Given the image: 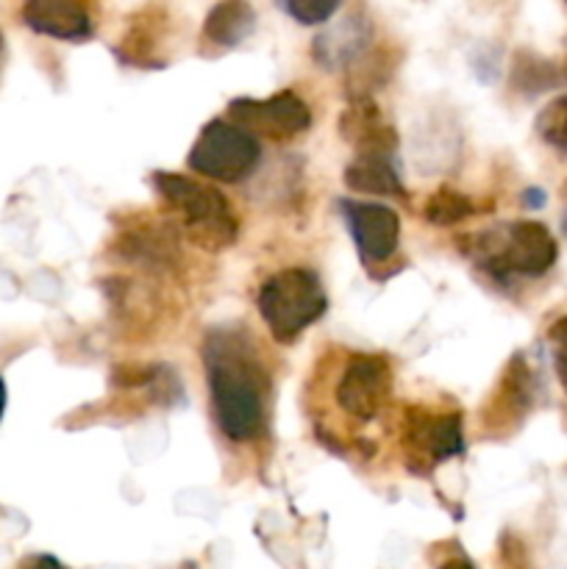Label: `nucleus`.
<instances>
[{
	"label": "nucleus",
	"instance_id": "1",
	"mask_svg": "<svg viewBox=\"0 0 567 569\" xmlns=\"http://www.w3.org/2000/svg\"><path fill=\"white\" fill-rule=\"evenodd\" d=\"M211 409L226 439L253 442L265 428L267 370L242 328H215L203 342Z\"/></svg>",
	"mask_w": 567,
	"mask_h": 569
},
{
	"label": "nucleus",
	"instance_id": "2",
	"mask_svg": "<svg viewBox=\"0 0 567 569\" xmlns=\"http://www.w3.org/2000/svg\"><path fill=\"white\" fill-rule=\"evenodd\" d=\"M150 183L161 194V200L178 214L189 242L209 250V253L231 248L239 233V217L233 214L231 203L215 187H206V183L181 176V172L165 170L153 172Z\"/></svg>",
	"mask_w": 567,
	"mask_h": 569
},
{
	"label": "nucleus",
	"instance_id": "3",
	"mask_svg": "<svg viewBox=\"0 0 567 569\" xmlns=\"http://www.w3.org/2000/svg\"><path fill=\"white\" fill-rule=\"evenodd\" d=\"M459 248L476 261H481L500 281L511 276H545L556 264V256H559V244H556L554 233L537 220L511 222L500 231V239H495V231L481 233L478 239L465 237Z\"/></svg>",
	"mask_w": 567,
	"mask_h": 569
},
{
	"label": "nucleus",
	"instance_id": "4",
	"mask_svg": "<svg viewBox=\"0 0 567 569\" xmlns=\"http://www.w3.org/2000/svg\"><path fill=\"white\" fill-rule=\"evenodd\" d=\"M256 306L272 339L284 345L298 339L326 315L328 298L315 272L306 267H289L261 283Z\"/></svg>",
	"mask_w": 567,
	"mask_h": 569
},
{
	"label": "nucleus",
	"instance_id": "5",
	"mask_svg": "<svg viewBox=\"0 0 567 569\" xmlns=\"http://www.w3.org/2000/svg\"><path fill=\"white\" fill-rule=\"evenodd\" d=\"M400 448L406 467L415 476H428L434 467L465 453V431L459 411H431L409 406L400 426Z\"/></svg>",
	"mask_w": 567,
	"mask_h": 569
},
{
	"label": "nucleus",
	"instance_id": "6",
	"mask_svg": "<svg viewBox=\"0 0 567 569\" xmlns=\"http://www.w3.org/2000/svg\"><path fill=\"white\" fill-rule=\"evenodd\" d=\"M261 159L259 139L237 122L211 120L187 156L189 170L220 183L245 181Z\"/></svg>",
	"mask_w": 567,
	"mask_h": 569
},
{
	"label": "nucleus",
	"instance_id": "7",
	"mask_svg": "<svg viewBox=\"0 0 567 569\" xmlns=\"http://www.w3.org/2000/svg\"><path fill=\"white\" fill-rule=\"evenodd\" d=\"M392 392V370L387 359L376 353H354L337 383V406L356 422H372L381 417Z\"/></svg>",
	"mask_w": 567,
	"mask_h": 569
},
{
	"label": "nucleus",
	"instance_id": "8",
	"mask_svg": "<svg viewBox=\"0 0 567 569\" xmlns=\"http://www.w3.org/2000/svg\"><path fill=\"white\" fill-rule=\"evenodd\" d=\"M228 114L237 126H242L245 131L261 133L267 139H292L298 133L309 131L311 126V111L306 106V100H300L298 94L284 89V92L270 94L265 100L253 98H239L228 106Z\"/></svg>",
	"mask_w": 567,
	"mask_h": 569
},
{
	"label": "nucleus",
	"instance_id": "9",
	"mask_svg": "<svg viewBox=\"0 0 567 569\" xmlns=\"http://www.w3.org/2000/svg\"><path fill=\"white\" fill-rule=\"evenodd\" d=\"M339 211L345 217L350 239L359 250L365 267L387 264L398 250L400 217L389 206L361 203V200H339Z\"/></svg>",
	"mask_w": 567,
	"mask_h": 569
},
{
	"label": "nucleus",
	"instance_id": "10",
	"mask_svg": "<svg viewBox=\"0 0 567 569\" xmlns=\"http://www.w3.org/2000/svg\"><path fill=\"white\" fill-rule=\"evenodd\" d=\"M339 133L345 142L354 144L356 153L395 156L398 150V133L384 120L370 94L354 98L345 106L342 117H339Z\"/></svg>",
	"mask_w": 567,
	"mask_h": 569
},
{
	"label": "nucleus",
	"instance_id": "11",
	"mask_svg": "<svg viewBox=\"0 0 567 569\" xmlns=\"http://www.w3.org/2000/svg\"><path fill=\"white\" fill-rule=\"evenodd\" d=\"M22 20L44 37L83 42L92 37V17L83 0H26Z\"/></svg>",
	"mask_w": 567,
	"mask_h": 569
},
{
	"label": "nucleus",
	"instance_id": "12",
	"mask_svg": "<svg viewBox=\"0 0 567 569\" xmlns=\"http://www.w3.org/2000/svg\"><path fill=\"white\" fill-rule=\"evenodd\" d=\"M345 187L361 194H384V198H406V187L400 183L392 156L356 153L345 167Z\"/></svg>",
	"mask_w": 567,
	"mask_h": 569
},
{
	"label": "nucleus",
	"instance_id": "13",
	"mask_svg": "<svg viewBox=\"0 0 567 569\" xmlns=\"http://www.w3.org/2000/svg\"><path fill=\"white\" fill-rule=\"evenodd\" d=\"M256 31V11L248 0H220L209 9L203 37L217 48H239Z\"/></svg>",
	"mask_w": 567,
	"mask_h": 569
},
{
	"label": "nucleus",
	"instance_id": "14",
	"mask_svg": "<svg viewBox=\"0 0 567 569\" xmlns=\"http://www.w3.org/2000/svg\"><path fill=\"white\" fill-rule=\"evenodd\" d=\"M531 398H534L531 370H528L526 359L517 353V356H511L509 367L504 370V378H500V387H498V392H495L489 409L498 411L500 420H504L506 415L520 417L523 411L531 409Z\"/></svg>",
	"mask_w": 567,
	"mask_h": 569
},
{
	"label": "nucleus",
	"instance_id": "15",
	"mask_svg": "<svg viewBox=\"0 0 567 569\" xmlns=\"http://www.w3.org/2000/svg\"><path fill=\"white\" fill-rule=\"evenodd\" d=\"M159 17L153 11H145L137 14L131 31L122 37V50L120 56L126 59V64L137 67H153L159 64V56H156V44H159Z\"/></svg>",
	"mask_w": 567,
	"mask_h": 569
},
{
	"label": "nucleus",
	"instance_id": "16",
	"mask_svg": "<svg viewBox=\"0 0 567 569\" xmlns=\"http://www.w3.org/2000/svg\"><path fill=\"white\" fill-rule=\"evenodd\" d=\"M556 81H559V72H556V67L548 59H539V56L528 53V50H520L515 61H511L509 83L517 92L537 94L556 87Z\"/></svg>",
	"mask_w": 567,
	"mask_h": 569
},
{
	"label": "nucleus",
	"instance_id": "17",
	"mask_svg": "<svg viewBox=\"0 0 567 569\" xmlns=\"http://www.w3.org/2000/svg\"><path fill=\"white\" fill-rule=\"evenodd\" d=\"M476 214V203H472L467 194L456 192L450 187H439L437 192H431V198L422 206V217L431 226H456V222L467 220V217Z\"/></svg>",
	"mask_w": 567,
	"mask_h": 569
},
{
	"label": "nucleus",
	"instance_id": "18",
	"mask_svg": "<svg viewBox=\"0 0 567 569\" xmlns=\"http://www.w3.org/2000/svg\"><path fill=\"white\" fill-rule=\"evenodd\" d=\"M537 133L556 150L567 153V94H561L539 111Z\"/></svg>",
	"mask_w": 567,
	"mask_h": 569
},
{
	"label": "nucleus",
	"instance_id": "19",
	"mask_svg": "<svg viewBox=\"0 0 567 569\" xmlns=\"http://www.w3.org/2000/svg\"><path fill=\"white\" fill-rule=\"evenodd\" d=\"M278 6L300 26H322L337 14L342 0H278Z\"/></svg>",
	"mask_w": 567,
	"mask_h": 569
},
{
	"label": "nucleus",
	"instance_id": "20",
	"mask_svg": "<svg viewBox=\"0 0 567 569\" xmlns=\"http://www.w3.org/2000/svg\"><path fill=\"white\" fill-rule=\"evenodd\" d=\"M548 345L556 378H559L561 389H565L567 395V317H559V320L548 328Z\"/></svg>",
	"mask_w": 567,
	"mask_h": 569
},
{
	"label": "nucleus",
	"instance_id": "21",
	"mask_svg": "<svg viewBox=\"0 0 567 569\" xmlns=\"http://www.w3.org/2000/svg\"><path fill=\"white\" fill-rule=\"evenodd\" d=\"M22 569H64V567H61V561L53 559V556H37V559L28 561Z\"/></svg>",
	"mask_w": 567,
	"mask_h": 569
},
{
	"label": "nucleus",
	"instance_id": "22",
	"mask_svg": "<svg viewBox=\"0 0 567 569\" xmlns=\"http://www.w3.org/2000/svg\"><path fill=\"white\" fill-rule=\"evenodd\" d=\"M523 203H526L528 209H539V206L545 203V192L543 189H526V192H523Z\"/></svg>",
	"mask_w": 567,
	"mask_h": 569
},
{
	"label": "nucleus",
	"instance_id": "23",
	"mask_svg": "<svg viewBox=\"0 0 567 569\" xmlns=\"http://www.w3.org/2000/svg\"><path fill=\"white\" fill-rule=\"evenodd\" d=\"M439 569H476V567H472L465 556H456V559H448Z\"/></svg>",
	"mask_w": 567,
	"mask_h": 569
},
{
	"label": "nucleus",
	"instance_id": "24",
	"mask_svg": "<svg viewBox=\"0 0 567 569\" xmlns=\"http://www.w3.org/2000/svg\"><path fill=\"white\" fill-rule=\"evenodd\" d=\"M3 411H6V383L3 378H0V417H3Z\"/></svg>",
	"mask_w": 567,
	"mask_h": 569
},
{
	"label": "nucleus",
	"instance_id": "25",
	"mask_svg": "<svg viewBox=\"0 0 567 569\" xmlns=\"http://www.w3.org/2000/svg\"><path fill=\"white\" fill-rule=\"evenodd\" d=\"M3 59H6V42H3V31H0V67H3Z\"/></svg>",
	"mask_w": 567,
	"mask_h": 569
},
{
	"label": "nucleus",
	"instance_id": "26",
	"mask_svg": "<svg viewBox=\"0 0 567 569\" xmlns=\"http://www.w3.org/2000/svg\"><path fill=\"white\" fill-rule=\"evenodd\" d=\"M561 228H565V237H567V211H565V220H561Z\"/></svg>",
	"mask_w": 567,
	"mask_h": 569
},
{
	"label": "nucleus",
	"instance_id": "27",
	"mask_svg": "<svg viewBox=\"0 0 567 569\" xmlns=\"http://www.w3.org/2000/svg\"><path fill=\"white\" fill-rule=\"evenodd\" d=\"M565 192H567V187H565Z\"/></svg>",
	"mask_w": 567,
	"mask_h": 569
}]
</instances>
